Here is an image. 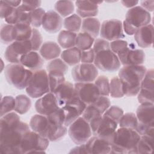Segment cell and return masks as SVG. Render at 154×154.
Segmentation results:
<instances>
[{
    "label": "cell",
    "instance_id": "cell-1",
    "mask_svg": "<svg viewBox=\"0 0 154 154\" xmlns=\"http://www.w3.org/2000/svg\"><path fill=\"white\" fill-rule=\"evenodd\" d=\"M147 69L144 66H124L119 72V78L123 84L124 94L132 97L138 94Z\"/></svg>",
    "mask_w": 154,
    "mask_h": 154
},
{
    "label": "cell",
    "instance_id": "cell-2",
    "mask_svg": "<svg viewBox=\"0 0 154 154\" xmlns=\"http://www.w3.org/2000/svg\"><path fill=\"white\" fill-rule=\"evenodd\" d=\"M140 137L135 129L120 128L114 135L109 153H137L136 147Z\"/></svg>",
    "mask_w": 154,
    "mask_h": 154
},
{
    "label": "cell",
    "instance_id": "cell-3",
    "mask_svg": "<svg viewBox=\"0 0 154 154\" xmlns=\"http://www.w3.org/2000/svg\"><path fill=\"white\" fill-rule=\"evenodd\" d=\"M29 131V125L20 122L16 127L0 132V152L2 154H20V146L23 136Z\"/></svg>",
    "mask_w": 154,
    "mask_h": 154
},
{
    "label": "cell",
    "instance_id": "cell-4",
    "mask_svg": "<svg viewBox=\"0 0 154 154\" xmlns=\"http://www.w3.org/2000/svg\"><path fill=\"white\" fill-rule=\"evenodd\" d=\"M151 19L149 12L136 5L128 10L123 23V31L129 35H134L138 28L150 24Z\"/></svg>",
    "mask_w": 154,
    "mask_h": 154
},
{
    "label": "cell",
    "instance_id": "cell-5",
    "mask_svg": "<svg viewBox=\"0 0 154 154\" xmlns=\"http://www.w3.org/2000/svg\"><path fill=\"white\" fill-rule=\"evenodd\" d=\"M32 75V71L20 63L9 64L4 69V75L8 83L19 90L26 88Z\"/></svg>",
    "mask_w": 154,
    "mask_h": 154
},
{
    "label": "cell",
    "instance_id": "cell-6",
    "mask_svg": "<svg viewBox=\"0 0 154 154\" xmlns=\"http://www.w3.org/2000/svg\"><path fill=\"white\" fill-rule=\"evenodd\" d=\"M89 124L93 135L105 140L111 144L117 128L118 123L102 115L91 120Z\"/></svg>",
    "mask_w": 154,
    "mask_h": 154
},
{
    "label": "cell",
    "instance_id": "cell-7",
    "mask_svg": "<svg viewBox=\"0 0 154 154\" xmlns=\"http://www.w3.org/2000/svg\"><path fill=\"white\" fill-rule=\"evenodd\" d=\"M49 144V140L47 138L30 130L23 136L20 146V154L45 153Z\"/></svg>",
    "mask_w": 154,
    "mask_h": 154
},
{
    "label": "cell",
    "instance_id": "cell-8",
    "mask_svg": "<svg viewBox=\"0 0 154 154\" xmlns=\"http://www.w3.org/2000/svg\"><path fill=\"white\" fill-rule=\"evenodd\" d=\"M25 90L27 94L32 98H39L49 93L48 73L46 70L40 69L34 72Z\"/></svg>",
    "mask_w": 154,
    "mask_h": 154
},
{
    "label": "cell",
    "instance_id": "cell-9",
    "mask_svg": "<svg viewBox=\"0 0 154 154\" xmlns=\"http://www.w3.org/2000/svg\"><path fill=\"white\" fill-rule=\"evenodd\" d=\"M94 55L93 63L97 69L109 72H113L120 69L121 66L120 60L110 48L101 50Z\"/></svg>",
    "mask_w": 154,
    "mask_h": 154
},
{
    "label": "cell",
    "instance_id": "cell-10",
    "mask_svg": "<svg viewBox=\"0 0 154 154\" xmlns=\"http://www.w3.org/2000/svg\"><path fill=\"white\" fill-rule=\"evenodd\" d=\"M68 134L72 141L78 145L85 143L93 135L89 123L81 116L69 126Z\"/></svg>",
    "mask_w": 154,
    "mask_h": 154
},
{
    "label": "cell",
    "instance_id": "cell-11",
    "mask_svg": "<svg viewBox=\"0 0 154 154\" xmlns=\"http://www.w3.org/2000/svg\"><path fill=\"white\" fill-rule=\"evenodd\" d=\"M100 35L102 38L111 42L123 38L125 35L122 21L116 19L104 20L100 26Z\"/></svg>",
    "mask_w": 154,
    "mask_h": 154
},
{
    "label": "cell",
    "instance_id": "cell-12",
    "mask_svg": "<svg viewBox=\"0 0 154 154\" xmlns=\"http://www.w3.org/2000/svg\"><path fill=\"white\" fill-rule=\"evenodd\" d=\"M32 51L30 40L14 41L10 44L5 49L4 57L11 63H20L22 57Z\"/></svg>",
    "mask_w": 154,
    "mask_h": 154
},
{
    "label": "cell",
    "instance_id": "cell-13",
    "mask_svg": "<svg viewBox=\"0 0 154 154\" xmlns=\"http://www.w3.org/2000/svg\"><path fill=\"white\" fill-rule=\"evenodd\" d=\"M71 74L76 82H92L98 76V70L94 64L81 63L72 68Z\"/></svg>",
    "mask_w": 154,
    "mask_h": 154
},
{
    "label": "cell",
    "instance_id": "cell-14",
    "mask_svg": "<svg viewBox=\"0 0 154 154\" xmlns=\"http://www.w3.org/2000/svg\"><path fill=\"white\" fill-rule=\"evenodd\" d=\"M74 87L78 97L86 106L94 103L100 96L97 87L93 82H76Z\"/></svg>",
    "mask_w": 154,
    "mask_h": 154
},
{
    "label": "cell",
    "instance_id": "cell-15",
    "mask_svg": "<svg viewBox=\"0 0 154 154\" xmlns=\"http://www.w3.org/2000/svg\"><path fill=\"white\" fill-rule=\"evenodd\" d=\"M86 105L82 102L78 96L66 103L63 108L65 114L64 125L69 126L75 120L80 117L84 112Z\"/></svg>",
    "mask_w": 154,
    "mask_h": 154
},
{
    "label": "cell",
    "instance_id": "cell-16",
    "mask_svg": "<svg viewBox=\"0 0 154 154\" xmlns=\"http://www.w3.org/2000/svg\"><path fill=\"white\" fill-rule=\"evenodd\" d=\"M117 55L123 66L141 65L145 61V54L142 49L132 48L129 46Z\"/></svg>",
    "mask_w": 154,
    "mask_h": 154
},
{
    "label": "cell",
    "instance_id": "cell-17",
    "mask_svg": "<svg viewBox=\"0 0 154 154\" xmlns=\"http://www.w3.org/2000/svg\"><path fill=\"white\" fill-rule=\"evenodd\" d=\"M59 105L54 94L49 92L39 97L35 103L36 111L44 116H48L57 109Z\"/></svg>",
    "mask_w": 154,
    "mask_h": 154
},
{
    "label": "cell",
    "instance_id": "cell-18",
    "mask_svg": "<svg viewBox=\"0 0 154 154\" xmlns=\"http://www.w3.org/2000/svg\"><path fill=\"white\" fill-rule=\"evenodd\" d=\"M53 93L57 98L60 107L64 106L69 102L78 96L74 85L69 81H65L61 84Z\"/></svg>",
    "mask_w": 154,
    "mask_h": 154
},
{
    "label": "cell",
    "instance_id": "cell-19",
    "mask_svg": "<svg viewBox=\"0 0 154 154\" xmlns=\"http://www.w3.org/2000/svg\"><path fill=\"white\" fill-rule=\"evenodd\" d=\"M63 24L62 17L57 11L51 10L46 12L42 26L46 32L52 34L60 31Z\"/></svg>",
    "mask_w": 154,
    "mask_h": 154
},
{
    "label": "cell",
    "instance_id": "cell-20",
    "mask_svg": "<svg viewBox=\"0 0 154 154\" xmlns=\"http://www.w3.org/2000/svg\"><path fill=\"white\" fill-rule=\"evenodd\" d=\"M88 154H106L111 151V144L98 137L91 136L85 143Z\"/></svg>",
    "mask_w": 154,
    "mask_h": 154
},
{
    "label": "cell",
    "instance_id": "cell-21",
    "mask_svg": "<svg viewBox=\"0 0 154 154\" xmlns=\"http://www.w3.org/2000/svg\"><path fill=\"white\" fill-rule=\"evenodd\" d=\"M134 38L140 47L143 48L151 47L153 38V25L150 23L138 28L134 34Z\"/></svg>",
    "mask_w": 154,
    "mask_h": 154
},
{
    "label": "cell",
    "instance_id": "cell-22",
    "mask_svg": "<svg viewBox=\"0 0 154 154\" xmlns=\"http://www.w3.org/2000/svg\"><path fill=\"white\" fill-rule=\"evenodd\" d=\"M100 3H102V2L89 1H75L77 14L81 18L84 19L94 17L98 14V4Z\"/></svg>",
    "mask_w": 154,
    "mask_h": 154
},
{
    "label": "cell",
    "instance_id": "cell-23",
    "mask_svg": "<svg viewBox=\"0 0 154 154\" xmlns=\"http://www.w3.org/2000/svg\"><path fill=\"white\" fill-rule=\"evenodd\" d=\"M153 103H140L137 109L136 116L139 124L146 126L154 125Z\"/></svg>",
    "mask_w": 154,
    "mask_h": 154
},
{
    "label": "cell",
    "instance_id": "cell-24",
    "mask_svg": "<svg viewBox=\"0 0 154 154\" xmlns=\"http://www.w3.org/2000/svg\"><path fill=\"white\" fill-rule=\"evenodd\" d=\"M20 64L31 71L35 72L42 69L44 60L37 51H31L22 57Z\"/></svg>",
    "mask_w": 154,
    "mask_h": 154
},
{
    "label": "cell",
    "instance_id": "cell-25",
    "mask_svg": "<svg viewBox=\"0 0 154 154\" xmlns=\"http://www.w3.org/2000/svg\"><path fill=\"white\" fill-rule=\"evenodd\" d=\"M29 125L32 131L46 138L49 122L46 116L40 114L34 115L30 119Z\"/></svg>",
    "mask_w": 154,
    "mask_h": 154
},
{
    "label": "cell",
    "instance_id": "cell-26",
    "mask_svg": "<svg viewBox=\"0 0 154 154\" xmlns=\"http://www.w3.org/2000/svg\"><path fill=\"white\" fill-rule=\"evenodd\" d=\"M39 53L45 60H52L57 58L61 55V49L57 43L52 41H48L42 44L39 50Z\"/></svg>",
    "mask_w": 154,
    "mask_h": 154
},
{
    "label": "cell",
    "instance_id": "cell-27",
    "mask_svg": "<svg viewBox=\"0 0 154 154\" xmlns=\"http://www.w3.org/2000/svg\"><path fill=\"white\" fill-rule=\"evenodd\" d=\"M100 22L97 18H85L82 21V32H86L95 38L100 33Z\"/></svg>",
    "mask_w": 154,
    "mask_h": 154
},
{
    "label": "cell",
    "instance_id": "cell-28",
    "mask_svg": "<svg viewBox=\"0 0 154 154\" xmlns=\"http://www.w3.org/2000/svg\"><path fill=\"white\" fill-rule=\"evenodd\" d=\"M81 51L76 46L65 49L61 53V59L70 66H75L81 62Z\"/></svg>",
    "mask_w": 154,
    "mask_h": 154
},
{
    "label": "cell",
    "instance_id": "cell-29",
    "mask_svg": "<svg viewBox=\"0 0 154 154\" xmlns=\"http://www.w3.org/2000/svg\"><path fill=\"white\" fill-rule=\"evenodd\" d=\"M19 116L16 112H10L0 119V132H3L16 127L20 122Z\"/></svg>",
    "mask_w": 154,
    "mask_h": 154
},
{
    "label": "cell",
    "instance_id": "cell-30",
    "mask_svg": "<svg viewBox=\"0 0 154 154\" xmlns=\"http://www.w3.org/2000/svg\"><path fill=\"white\" fill-rule=\"evenodd\" d=\"M67 132V126L64 125H57L50 123L49 122V127L46 138L51 141L56 142L62 140Z\"/></svg>",
    "mask_w": 154,
    "mask_h": 154
},
{
    "label": "cell",
    "instance_id": "cell-31",
    "mask_svg": "<svg viewBox=\"0 0 154 154\" xmlns=\"http://www.w3.org/2000/svg\"><path fill=\"white\" fill-rule=\"evenodd\" d=\"M77 34L67 30H62L58 35L57 42L60 47L67 49L75 46Z\"/></svg>",
    "mask_w": 154,
    "mask_h": 154
},
{
    "label": "cell",
    "instance_id": "cell-32",
    "mask_svg": "<svg viewBox=\"0 0 154 154\" xmlns=\"http://www.w3.org/2000/svg\"><path fill=\"white\" fill-rule=\"evenodd\" d=\"M153 144L154 137L141 135L136 147L137 153H152Z\"/></svg>",
    "mask_w": 154,
    "mask_h": 154
},
{
    "label": "cell",
    "instance_id": "cell-33",
    "mask_svg": "<svg viewBox=\"0 0 154 154\" xmlns=\"http://www.w3.org/2000/svg\"><path fill=\"white\" fill-rule=\"evenodd\" d=\"M16 41L29 40L32 34V28L31 25L26 23H16L14 25Z\"/></svg>",
    "mask_w": 154,
    "mask_h": 154
},
{
    "label": "cell",
    "instance_id": "cell-34",
    "mask_svg": "<svg viewBox=\"0 0 154 154\" xmlns=\"http://www.w3.org/2000/svg\"><path fill=\"white\" fill-rule=\"evenodd\" d=\"M0 38L1 42L4 45H10L16 41L14 25H3L1 28Z\"/></svg>",
    "mask_w": 154,
    "mask_h": 154
},
{
    "label": "cell",
    "instance_id": "cell-35",
    "mask_svg": "<svg viewBox=\"0 0 154 154\" xmlns=\"http://www.w3.org/2000/svg\"><path fill=\"white\" fill-rule=\"evenodd\" d=\"M94 38L88 34L81 32L77 34L75 40V46L81 51H85L91 48Z\"/></svg>",
    "mask_w": 154,
    "mask_h": 154
},
{
    "label": "cell",
    "instance_id": "cell-36",
    "mask_svg": "<svg viewBox=\"0 0 154 154\" xmlns=\"http://www.w3.org/2000/svg\"><path fill=\"white\" fill-rule=\"evenodd\" d=\"M16 105L14 111L19 114L26 113L31 106V100L25 94H19L15 97Z\"/></svg>",
    "mask_w": 154,
    "mask_h": 154
},
{
    "label": "cell",
    "instance_id": "cell-37",
    "mask_svg": "<svg viewBox=\"0 0 154 154\" xmlns=\"http://www.w3.org/2000/svg\"><path fill=\"white\" fill-rule=\"evenodd\" d=\"M55 10L61 17H67L72 14L75 6L72 1H58L55 4Z\"/></svg>",
    "mask_w": 154,
    "mask_h": 154
},
{
    "label": "cell",
    "instance_id": "cell-38",
    "mask_svg": "<svg viewBox=\"0 0 154 154\" xmlns=\"http://www.w3.org/2000/svg\"><path fill=\"white\" fill-rule=\"evenodd\" d=\"M63 25L66 30L76 33L81 28L82 19L77 14H72L65 18Z\"/></svg>",
    "mask_w": 154,
    "mask_h": 154
},
{
    "label": "cell",
    "instance_id": "cell-39",
    "mask_svg": "<svg viewBox=\"0 0 154 154\" xmlns=\"http://www.w3.org/2000/svg\"><path fill=\"white\" fill-rule=\"evenodd\" d=\"M48 79L50 92L52 93H54L58 87L66 81L64 74L58 71L48 72Z\"/></svg>",
    "mask_w": 154,
    "mask_h": 154
},
{
    "label": "cell",
    "instance_id": "cell-40",
    "mask_svg": "<svg viewBox=\"0 0 154 154\" xmlns=\"http://www.w3.org/2000/svg\"><path fill=\"white\" fill-rule=\"evenodd\" d=\"M109 95L113 98H120L125 96L123 84L119 76H114L109 81Z\"/></svg>",
    "mask_w": 154,
    "mask_h": 154
},
{
    "label": "cell",
    "instance_id": "cell-41",
    "mask_svg": "<svg viewBox=\"0 0 154 154\" xmlns=\"http://www.w3.org/2000/svg\"><path fill=\"white\" fill-rule=\"evenodd\" d=\"M138 123V122L136 114L133 112H127L123 114L118 125H119L120 128L135 129Z\"/></svg>",
    "mask_w": 154,
    "mask_h": 154
},
{
    "label": "cell",
    "instance_id": "cell-42",
    "mask_svg": "<svg viewBox=\"0 0 154 154\" xmlns=\"http://www.w3.org/2000/svg\"><path fill=\"white\" fill-rule=\"evenodd\" d=\"M16 100L11 96H5L1 99L0 117L14 111Z\"/></svg>",
    "mask_w": 154,
    "mask_h": 154
},
{
    "label": "cell",
    "instance_id": "cell-43",
    "mask_svg": "<svg viewBox=\"0 0 154 154\" xmlns=\"http://www.w3.org/2000/svg\"><path fill=\"white\" fill-rule=\"evenodd\" d=\"M68 69V65L61 58H57L51 60L46 66L48 72L50 71H58L65 75L67 73Z\"/></svg>",
    "mask_w": 154,
    "mask_h": 154
},
{
    "label": "cell",
    "instance_id": "cell-44",
    "mask_svg": "<svg viewBox=\"0 0 154 154\" xmlns=\"http://www.w3.org/2000/svg\"><path fill=\"white\" fill-rule=\"evenodd\" d=\"M94 84L97 87L100 96H108L109 95V81L106 76L104 75L97 76Z\"/></svg>",
    "mask_w": 154,
    "mask_h": 154
},
{
    "label": "cell",
    "instance_id": "cell-45",
    "mask_svg": "<svg viewBox=\"0 0 154 154\" xmlns=\"http://www.w3.org/2000/svg\"><path fill=\"white\" fill-rule=\"evenodd\" d=\"M103 114L97 109L93 104L88 105L86 106L84 112L82 114V117L88 123L93 119L100 117Z\"/></svg>",
    "mask_w": 154,
    "mask_h": 154
},
{
    "label": "cell",
    "instance_id": "cell-46",
    "mask_svg": "<svg viewBox=\"0 0 154 154\" xmlns=\"http://www.w3.org/2000/svg\"><path fill=\"white\" fill-rule=\"evenodd\" d=\"M48 122L50 123L57 125H63L64 124L65 114L62 108L59 107L57 109L46 116Z\"/></svg>",
    "mask_w": 154,
    "mask_h": 154
},
{
    "label": "cell",
    "instance_id": "cell-47",
    "mask_svg": "<svg viewBox=\"0 0 154 154\" xmlns=\"http://www.w3.org/2000/svg\"><path fill=\"white\" fill-rule=\"evenodd\" d=\"M141 88L154 91V70L153 69L147 70L141 82Z\"/></svg>",
    "mask_w": 154,
    "mask_h": 154
},
{
    "label": "cell",
    "instance_id": "cell-48",
    "mask_svg": "<svg viewBox=\"0 0 154 154\" xmlns=\"http://www.w3.org/2000/svg\"><path fill=\"white\" fill-rule=\"evenodd\" d=\"M45 13V10L40 7L33 10L31 14V26L35 28L40 27L42 24L43 19Z\"/></svg>",
    "mask_w": 154,
    "mask_h": 154
},
{
    "label": "cell",
    "instance_id": "cell-49",
    "mask_svg": "<svg viewBox=\"0 0 154 154\" xmlns=\"http://www.w3.org/2000/svg\"><path fill=\"white\" fill-rule=\"evenodd\" d=\"M123 114V110L121 108L116 105H113L110 106L103 113V116L111 119L118 123Z\"/></svg>",
    "mask_w": 154,
    "mask_h": 154
},
{
    "label": "cell",
    "instance_id": "cell-50",
    "mask_svg": "<svg viewBox=\"0 0 154 154\" xmlns=\"http://www.w3.org/2000/svg\"><path fill=\"white\" fill-rule=\"evenodd\" d=\"M29 40L32 45V51L40 50L43 44V38L40 32L35 28H32V34Z\"/></svg>",
    "mask_w": 154,
    "mask_h": 154
},
{
    "label": "cell",
    "instance_id": "cell-51",
    "mask_svg": "<svg viewBox=\"0 0 154 154\" xmlns=\"http://www.w3.org/2000/svg\"><path fill=\"white\" fill-rule=\"evenodd\" d=\"M137 99L140 103H153V91L140 88L138 93Z\"/></svg>",
    "mask_w": 154,
    "mask_h": 154
},
{
    "label": "cell",
    "instance_id": "cell-52",
    "mask_svg": "<svg viewBox=\"0 0 154 154\" xmlns=\"http://www.w3.org/2000/svg\"><path fill=\"white\" fill-rule=\"evenodd\" d=\"M91 104H93L97 109H99L103 114L111 106L109 99L107 96H100L97 99Z\"/></svg>",
    "mask_w": 154,
    "mask_h": 154
},
{
    "label": "cell",
    "instance_id": "cell-53",
    "mask_svg": "<svg viewBox=\"0 0 154 154\" xmlns=\"http://www.w3.org/2000/svg\"><path fill=\"white\" fill-rule=\"evenodd\" d=\"M109 46L110 49L114 54L117 55L128 46V43L126 40L119 39L111 42V43H109Z\"/></svg>",
    "mask_w": 154,
    "mask_h": 154
},
{
    "label": "cell",
    "instance_id": "cell-54",
    "mask_svg": "<svg viewBox=\"0 0 154 154\" xmlns=\"http://www.w3.org/2000/svg\"><path fill=\"white\" fill-rule=\"evenodd\" d=\"M92 48L95 54L101 50L110 48L109 43L108 41L103 38H96L94 40Z\"/></svg>",
    "mask_w": 154,
    "mask_h": 154
},
{
    "label": "cell",
    "instance_id": "cell-55",
    "mask_svg": "<svg viewBox=\"0 0 154 154\" xmlns=\"http://www.w3.org/2000/svg\"><path fill=\"white\" fill-rule=\"evenodd\" d=\"M94 56L92 48L85 51H81V62L82 63H92L94 62Z\"/></svg>",
    "mask_w": 154,
    "mask_h": 154
},
{
    "label": "cell",
    "instance_id": "cell-56",
    "mask_svg": "<svg viewBox=\"0 0 154 154\" xmlns=\"http://www.w3.org/2000/svg\"><path fill=\"white\" fill-rule=\"evenodd\" d=\"M13 7L8 5L5 1H0V16L1 19H4L7 14Z\"/></svg>",
    "mask_w": 154,
    "mask_h": 154
},
{
    "label": "cell",
    "instance_id": "cell-57",
    "mask_svg": "<svg viewBox=\"0 0 154 154\" xmlns=\"http://www.w3.org/2000/svg\"><path fill=\"white\" fill-rule=\"evenodd\" d=\"M22 4H24L25 6H26L28 8L31 9V10H34L36 8H38L40 7L42 1H22Z\"/></svg>",
    "mask_w": 154,
    "mask_h": 154
},
{
    "label": "cell",
    "instance_id": "cell-58",
    "mask_svg": "<svg viewBox=\"0 0 154 154\" xmlns=\"http://www.w3.org/2000/svg\"><path fill=\"white\" fill-rule=\"evenodd\" d=\"M141 7L148 12H152L154 7V1H140Z\"/></svg>",
    "mask_w": 154,
    "mask_h": 154
},
{
    "label": "cell",
    "instance_id": "cell-59",
    "mask_svg": "<svg viewBox=\"0 0 154 154\" xmlns=\"http://www.w3.org/2000/svg\"><path fill=\"white\" fill-rule=\"evenodd\" d=\"M69 153H87V150L85 149V143L82 144H79L78 146L72 148L70 152ZM88 154V153H87Z\"/></svg>",
    "mask_w": 154,
    "mask_h": 154
},
{
    "label": "cell",
    "instance_id": "cell-60",
    "mask_svg": "<svg viewBox=\"0 0 154 154\" xmlns=\"http://www.w3.org/2000/svg\"><path fill=\"white\" fill-rule=\"evenodd\" d=\"M138 2H139L138 1H125V0L121 1V3L124 7L126 8H129L135 7Z\"/></svg>",
    "mask_w": 154,
    "mask_h": 154
},
{
    "label": "cell",
    "instance_id": "cell-61",
    "mask_svg": "<svg viewBox=\"0 0 154 154\" xmlns=\"http://www.w3.org/2000/svg\"><path fill=\"white\" fill-rule=\"evenodd\" d=\"M8 5L10 6L14 7V8H17L21 4V1H17V0H7L5 1Z\"/></svg>",
    "mask_w": 154,
    "mask_h": 154
},
{
    "label": "cell",
    "instance_id": "cell-62",
    "mask_svg": "<svg viewBox=\"0 0 154 154\" xmlns=\"http://www.w3.org/2000/svg\"><path fill=\"white\" fill-rule=\"evenodd\" d=\"M1 64H2V67H1V72H2V70H3L4 68L5 69V67H4V66H3V64H4V62H3V61H2V59H1Z\"/></svg>",
    "mask_w": 154,
    "mask_h": 154
}]
</instances>
